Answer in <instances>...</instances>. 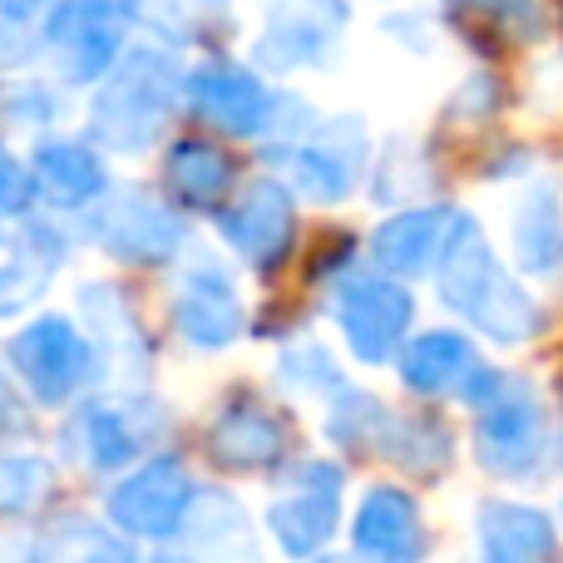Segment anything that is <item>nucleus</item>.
Instances as JSON below:
<instances>
[{
    "label": "nucleus",
    "instance_id": "f257e3e1",
    "mask_svg": "<svg viewBox=\"0 0 563 563\" xmlns=\"http://www.w3.org/2000/svg\"><path fill=\"white\" fill-rule=\"evenodd\" d=\"M440 297H445V307L455 311V317H465L475 331L505 341V346H519V341H529L544 327L539 301L489 253L475 218L460 223V233L450 238L445 257H440Z\"/></svg>",
    "mask_w": 563,
    "mask_h": 563
},
{
    "label": "nucleus",
    "instance_id": "f03ea898",
    "mask_svg": "<svg viewBox=\"0 0 563 563\" xmlns=\"http://www.w3.org/2000/svg\"><path fill=\"white\" fill-rule=\"evenodd\" d=\"M178 89H184V75H178L174 55L154 45H139L129 55L114 59V75L99 89L95 99V139H104L119 154H139L148 148L158 134H164L168 114L178 104Z\"/></svg>",
    "mask_w": 563,
    "mask_h": 563
},
{
    "label": "nucleus",
    "instance_id": "7ed1b4c3",
    "mask_svg": "<svg viewBox=\"0 0 563 563\" xmlns=\"http://www.w3.org/2000/svg\"><path fill=\"white\" fill-rule=\"evenodd\" d=\"M465 406L479 410V426H475L479 465L495 470V475H509V479L539 470V460H544V450H549V435H544V406H539L529 380L485 366Z\"/></svg>",
    "mask_w": 563,
    "mask_h": 563
},
{
    "label": "nucleus",
    "instance_id": "20e7f679",
    "mask_svg": "<svg viewBox=\"0 0 563 563\" xmlns=\"http://www.w3.org/2000/svg\"><path fill=\"white\" fill-rule=\"evenodd\" d=\"M124 30H129V0H65L49 15L45 40L59 55V69L75 85L109 75L114 59L124 55Z\"/></svg>",
    "mask_w": 563,
    "mask_h": 563
},
{
    "label": "nucleus",
    "instance_id": "39448f33",
    "mask_svg": "<svg viewBox=\"0 0 563 563\" xmlns=\"http://www.w3.org/2000/svg\"><path fill=\"white\" fill-rule=\"evenodd\" d=\"M410 317H416V301L390 277L361 273L336 287V327L366 366H380V361L396 356V346L406 341Z\"/></svg>",
    "mask_w": 563,
    "mask_h": 563
},
{
    "label": "nucleus",
    "instance_id": "423d86ee",
    "mask_svg": "<svg viewBox=\"0 0 563 563\" xmlns=\"http://www.w3.org/2000/svg\"><path fill=\"white\" fill-rule=\"evenodd\" d=\"M10 366L40 406H65L95 376V351L65 317H45L10 341Z\"/></svg>",
    "mask_w": 563,
    "mask_h": 563
},
{
    "label": "nucleus",
    "instance_id": "0eeeda50",
    "mask_svg": "<svg viewBox=\"0 0 563 563\" xmlns=\"http://www.w3.org/2000/svg\"><path fill=\"white\" fill-rule=\"evenodd\" d=\"M194 499H198V489L188 479V470L178 460L158 455L109 495V519H114V529L139 534V539H174L184 529Z\"/></svg>",
    "mask_w": 563,
    "mask_h": 563
},
{
    "label": "nucleus",
    "instance_id": "6e6552de",
    "mask_svg": "<svg viewBox=\"0 0 563 563\" xmlns=\"http://www.w3.org/2000/svg\"><path fill=\"white\" fill-rule=\"evenodd\" d=\"M95 238L104 253L124 257V263H168L184 247L188 228L174 208L148 198L144 188H119L95 213Z\"/></svg>",
    "mask_w": 563,
    "mask_h": 563
},
{
    "label": "nucleus",
    "instance_id": "1a4fd4ad",
    "mask_svg": "<svg viewBox=\"0 0 563 563\" xmlns=\"http://www.w3.org/2000/svg\"><path fill=\"white\" fill-rule=\"evenodd\" d=\"M287 164L307 198H317V203H341V198L356 188L361 168H366L361 119H331V124H321V129H307V134L287 148Z\"/></svg>",
    "mask_w": 563,
    "mask_h": 563
},
{
    "label": "nucleus",
    "instance_id": "9d476101",
    "mask_svg": "<svg viewBox=\"0 0 563 563\" xmlns=\"http://www.w3.org/2000/svg\"><path fill=\"white\" fill-rule=\"evenodd\" d=\"M291 233H297V213H291V194L273 178H257L238 194V203H228L223 213V238L243 263H253L257 273H273L287 257Z\"/></svg>",
    "mask_w": 563,
    "mask_h": 563
},
{
    "label": "nucleus",
    "instance_id": "9b49d317",
    "mask_svg": "<svg viewBox=\"0 0 563 563\" xmlns=\"http://www.w3.org/2000/svg\"><path fill=\"white\" fill-rule=\"evenodd\" d=\"M341 519V470L327 460H311L291 475V489L273 505L267 525L287 554H317Z\"/></svg>",
    "mask_w": 563,
    "mask_h": 563
},
{
    "label": "nucleus",
    "instance_id": "f8f14e48",
    "mask_svg": "<svg viewBox=\"0 0 563 563\" xmlns=\"http://www.w3.org/2000/svg\"><path fill=\"white\" fill-rule=\"evenodd\" d=\"M188 89V104H194L198 119H208L213 129L223 134H263L273 124V109H277V95H267L247 69L228 65V59H213V65H198L194 75L184 79Z\"/></svg>",
    "mask_w": 563,
    "mask_h": 563
},
{
    "label": "nucleus",
    "instance_id": "ddd939ff",
    "mask_svg": "<svg viewBox=\"0 0 563 563\" xmlns=\"http://www.w3.org/2000/svg\"><path fill=\"white\" fill-rule=\"evenodd\" d=\"M178 331H184L194 346H228V341L243 331V301H238L233 277L223 273V263L213 257H198L188 267V277L178 282V301H174Z\"/></svg>",
    "mask_w": 563,
    "mask_h": 563
},
{
    "label": "nucleus",
    "instance_id": "4468645a",
    "mask_svg": "<svg viewBox=\"0 0 563 563\" xmlns=\"http://www.w3.org/2000/svg\"><path fill=\"white\" fill-rule=\"evenodd\" d=\"M460 223H465L460 208H410V213H396L376 228L371 257L396 277H420L430 267H440V257H445L450 238L460 233Z\"/></svg>",
    "mask_w": 563,
    "mask_h": 563
},
{
    "label": "nucleus",
    "instance_id": "2eb2a0df",
    "mask_svg": "<svg viewBox=\"0 0 563 563\" xmlns=\"http://www.w3.org/2000/svg\"><path fill=\"white\" fill-rule=\"evenodd\" d=\"M341 25H346V10L336 0H287L267 20V35L257 40V59L273 69H297L311 65V59H327Z\"/></svg>",
    "mask_w": 563,
    "mask_h": 563
},
{
    "label": "nucleus",
    "instance_id": "dca6fc26",
    "mask_svg": "<svg viewBox=\"0 0 563 563\" xmlns=\"http://www.w3.org/2000/svg\"><path fill=\"white\" fill-rule=\"evenodd\" d=\"M479 356L460 331H426L400 351V380L420 396H460L470 400L479 380Z\"/></svg>",
    "mask_w": 563,
    "mask_h": 563
},
{
    "label": "nucleus",
    "instance_id": "f3484780",
    "mask_svg": "<svg viewBox=\"0 0 563 563\" xmlns=\"http://www.w3.org/2000/svg\"><path fill=\"white\" fill-rule=\"evenodd\" d=\"M154 420L139 426V416L119 400H95L69 426V455H79L89 470H124L144 450V435Z\"/></svg>",
    "mask_w": 563,
    "mask_h": 563
},
{
    "label": "nucleus",
    "instance_id": "a211bd4d",
    "mask_svg": "<svg viewBox=\"0 0 563 563\" xmlns=\"http://www.w3.org/2000/svg\"><path fill=\"white\" fill-rule=\"evenodd\" d=\"M475 539L479 554L495 563H529L554 554V525L544 509L509 505V499H489L475 515Z\"/></svg>",
    "mask_w": 563,
    "mask_h": 563
},
{
    "label": "nucleus",
    "instance_id": "6ab92c4d",
    "mask_svg": "<svg viewBox=\"0 0 563 563\" xmlns=\"http://www.w3.org/2000/svg\"><path fill=\"white\" fill-rule=\"evenodd\" d=\"M356 549L371 559H416L420 554V509L406 489L380 485L356 509Z\"/></svg>",
    "mask_w": 563,
    "mask_h": 563
},
{
    "label": "nucleus",
    "instance_id": "aec40b11",
    "mask_svg": "<svg viewBox=\"0 0 563 563\" xmlns=\"http://www.w3.org/2000/svg\"><path fill=\"white\" fill-rule=\"evenodd\" d=\"M282 450H287V426L257 400L228 406L213 430V455L233 470H267L282 460Z\"/></svg>",
    "mask_w": 563,
    "mask_h": 563
},
{
    "label": "nucleus",
    "instance_id": "412c9836",
    "mask_svg": "<svg viewBox=\"0 0 563 563\" xmlns=\"http://www.w3.org/2000/svg\"><path fill=\"white\" fill-rule=\"evenodd\" d=\"M515 257L525 273H554L563 263V198L559 184L544 178L525 194L515 213Z\"/></svg>",
    "mask_w": 563,
    "mask_h": 563
},
{
    "label": "nucleus",
    "instance_id": "4be33fe9",
    "mask_svg": "<svg viewBox=\"0 0 563 563\" xmlns=\"http://www.w3.org/2000/svg\"><path fill=\"white\" fill-rule=\"evenodd\" d=\"M35 188L45 198H55L59 208H79L104 194L109 178H104V164L85 144H65L59 139V144H45L35 154Z\"/></svg>",
    "mask_w": 563,
    "mask_h": 563
},
{
    "label": "nucleus",
    "instance_id": "5701e85b",
    "mask_svg": "<svg viewBox=\"0 0 563 563\" xmlns=\"http://www.w3.org/2000/svg\"><path fill=\"white\" fill-rule=\"evenodd\" d=\"M168 184H174L184 208H223L228 188H233V164L213 144L188 139V144H178L168 154Z\"/></svg>",
    "mask_w": 563,
    "mask_h": 563
},
{
    "label": "nucleus",
    "instance_id": "b1692460",
    "mask_svg": "<svg viewBox=\"0 0 563 563\" xmlns=\"http://www.w3.org/2000/svg\"><path fill=\"white\" fill-rule=\"evenodd\" d=\"M59 247L49 233H30L25 243H20V253L10 257V263H0V317H15V311H25L30 301L45 291L49 273L59 267Z\"/></svg>",
    "mask_w": 563,
    "mask_h": 563
},
{
    "label": "nucleus",
    "instance_id": "393cba45",
    "mask_svg": "<svg viewBox=\"0 0 563 563\" xmlns=\"http://www.w3.org/2000/svg\"><path fill=\"white\" fill-rule=\"evenodd\" d=\"M386 426H390V416L380 410V400L361 396V390H341L336 406H331L327 430H331V440H341V445L366 450V445H380V440H386Z\"/></svg>",
    "mask_w": 563,
    "mask_h": 563
},
{
    "label": "nucleus",
    "instance_id": "a878e982",
    "mask_svg": "<svg viewBox=\"0 0 563 563\" xmlns=\"http://www.w3.org/2000/svg\"><path fill=\"white\" fill-rule=\"evenodd\" d=\"M49 489V465L45 460H0V515H25L30 505H40Z\"/></svg>",
    "mask_w": 563,
    "mask_h": 563
},
{
    "label": "nucleus",
    "instance_id": "bb28decb",
    "mask_svg": "<svg viewBox=\"0 0 563 563\" xmlns=\"http://www.w3.org/2000/svg\"><path fill=\"white\" fill-rule=\"evenodd\" d=\"M450 15L460 20H479L495 30H529V0H445Z\"/></svg>",
    "mask_w": 563,
    "mask_h": 563
},
{
    "label": "nucleus",
    "instance_id": "cd10ccee",
    "mask_svg": "<svg viewBox=\"0 0 563 563\" xmlns=\"http://www.w3.org/2000/svg\"><path fill=\"white\" fill-rule=\"evenodd\" d=\"M282 376L297 380V386H336V371H331V356H327L321 346L287 351V361H282Z\"/></svg>",
    "mask_w": 563,
    "mask_h": 563
},
{
    "label": "nucleus",
    "instance_id": "c85d7f7f",
    "mask_svg": "<svg viewBox=\"0 0 563 563\" xmlns=\"http://www.w3.org/2000/svg\"><path fill=\"white\" fill-rule=\"evenodd\" d=\"M30 198H35V174L20 168L15 158L0 148V213H25Z\"/></svg>",
    "mask_w": 563,
    "mask_h": 563
},
{
    "label": "nucleus",
    "instance_id": "c756f323",
    "mask_svg": "<svg viewBox=\"0 0 563 563\" xmlns=\"http://www.w3.org/2000/svg\"><path fill=\"white\" fill-rule=\"evenodd\" d=\"M15 430H25V410H20L15 390L5 386V376H0V440L15 435Z\"/></svg>",
    "mask_w": 563,
    "mask_h": 563
},
{
    "label": "nucleus",
    "instance_id": "7c9ffc66",
    "mask_svg": "<svg viewBox=\"0 0 563 563\" xmlns=\"http://www.w3.org/2000/svg\"><path fill=\"white\" fill-rule=\"evenodd\" d=\"M40 5H45V0H0V15L5 20H30Z\"/></svg>",
    "mask_w": 563,
    "mask_h": 563
}]
</instances>
